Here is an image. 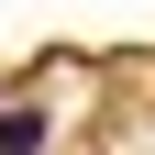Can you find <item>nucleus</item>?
<instances>
[{"label":"nucleus","mask_w":155,"mask_h":155,"mask_svg":"<svg viewBox=\"0 0 155 155\" xmlns=\"http://www.w3.org/2000/svg\"><path fill=\"white\" fill-rule=\"evenodd\" d=\"M45 133H55L45 111H0V155H45Z\"/></svg>","instance_id":"1"}]
</instances>
